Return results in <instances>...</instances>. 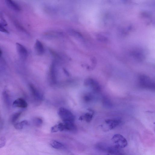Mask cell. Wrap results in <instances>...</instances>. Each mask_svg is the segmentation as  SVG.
<instances>
[{
  "mask_svg": "<svg viewBox=\"0 0 155 155\" xmlns=\"http://www.w3.org/2000/svg\"><path fill=\"white\" fill-rule=\"evenodd\" d=\"M96 147L98 150L108 152L112 155H125L121 149L116 147L114 146L101 143L97 144Z\"/></svg>",
  "mask_w": 155,
  "mask_h": 155,
  "instance_id": "6da1fadb",
  "label": "cell"
},
{
  "mask_svg": "<svg viewBox=\"0 0 155 155\" xmlns=\"http://www.w3.org/2000/svg\"><path fill=\"white\" fill-rule=\"evenodd\" d=\"M114 146L118 148L122 149L125 148L127 145L126 139L121 135L116 134L112 138Z\"/></svg>",
  "mask_w": 155,
  "mask_h": 155,
  "instance_id": "7a4b0ae2",
  "label": "cell"
},
{
  "mask_svg": "<svg viewBox=\"0 0 155 155\" xmlns=\"http://www.w3.org/2000/svg\"><path fill=\"white\" fill-rule=\"evenodd\" d=\"M58 114L64 122H74L75 120V117L73 114L70 111L65 108H60L59 110Z\"/></svg>",
  "mask_w": 155,
  "mask_h": 155,
  "instance_id": "3957f363",
  "label": "cell"
},
{
  "mask_svg": "<svg viewBox=\"0 0 155 155\" xmlns=\"http://www.w3.org/2000/svg\"><path fill=\"white\" fill-rule=\"evenodd\" d=\"M139 81L141 85L143 87L152 88L154 87V84L149 78L146 75H143L140 76Z\"/></svg>",
  "mask_w": 155,
  "mask_h": 155,
  "instance_id": "277c9868",
  "label": "cell"
},
{
  "mask_svg": "<svg viewBox=\"0 0 155 155\" xmlns=\"http://www.w3.org/2000/svg\"><path fill=\"white\" fill-rule=\"evenodd\" d=\"M16 48L20 58L22 60L27 59L28 56V51L25 46L19 43H16Z\"/></svg>",
  "mask_w": 155,
  "mask_h": 155,
  "instance_id": "5b68a950",
  "label": "cell"
},
{
  "mask_svg": "<svg viewBox=\"0 0 155 155\" xmlns=\"http://www.w3.org/2000/svg\"><path fill=\"white\" fill-rule=\"evenodd\" d=\"M108 127V130H111L120 125L121 121L117 119L108 120L105 121Z\"/></svg>",
  "mask_w": 155,
  "mask_h": 155,
  "instance_id": "8992f818",
  "label": "cell"
},
{
  "mask_svg": "<svg viewBox=\"0 0 155 155\" xmlns=\"http://www.w3.org/2000/svg\"><path fill=\"white\" fill-rule=\"evenodd\" d=\"M85 84L86 86L91 87L95 91H99L100 90V87L99 84L92 79L86 80L85 81Z\"/></svg>",
  "mask_w": 155,
  "mask_h": 155,
  "instance_id": "52a82bcc",
  "label": "cell"
},
{
  "mask_svg": "<svg viewBox=\"0 0 155 155\" xmlns=\"http://www.w3.org/2000/svg\"><path fill=\"white\" fill-rule=\"evenodd\" d=\"M13 106L15 107L25 108L27 107L28 104L27 102L24 99L19 98L14 102Z\"/></svg>",
  "mask_w": 155,
  "mask_h": 155,
  "instance_id": "ba28073f",
  "label": "cell"
},
{
  "mask_svg": "<svg viewBox=\"0 0 155 155\" xmlns=\"http://www.w3.org/2000/svg\"><path fill=\"white\" fill-rule=\"evenodd\" d=\"M64 131L66 130L72 133H75L77 131V128L74 122H66L64 123Z\"/></svg>",
  "mask_w": 155,
  "mask_h": 155,
  "instance_id": "9c48e42d",
  "label": "cell"
},
{
  "mask_svg": "<svg viewBox=\"0 0 155 155\" xmlns=\"http://www.w3.org/2000/svg\"><path fill=\"white\" fill-rule=\"evenodd\" d=\"M5 1L7 5L10 9L16 12H19L20 11V7L14 1L11 0H6Z\"/></svg>",
  "mask_w": 155,
  "mask_h": 155,
  "instance_id": "30bf717a",
  "label": "cell"
},
{
  "mask_svg": "<svg viewBox=\"0 0 155 155\" xmlns=\"http://www.w3.org/2000/svg\"><path fill=\"white\" fill-rule=\"evenodd\" d=\"M35 49L38 55H42L44 52V49L42 43L39 41L37 40L35 45Z\"/></svg>",
  "mask_w": 155,
  "mask_h": 155,
  "instance_id": "8fae6325",
  "label": "cell"
},
{
  "mask_svg": "<svg viewBox=\"0 0 155 155\" xmlns=\"http://www.w3.org/2000/svg\"><path fill=\"white\" fill-rule=\"evenodd\" d=\"M50 145L54 148L57 149H62L64 148V146L60 142L56 140L51 141Z\"/></svg>",
  "mask_w": 155,
  "mask_h": 155,
  "instance_id": "7c38bea8",
  "label": "cell"
},
{
  "mask_svg": "<svg viewBox=\"0 0 155 155\" xmlns=\"http://www.w3.org/2000/svg\"><path fill=\"white\" fill-rule=\"evenodd\" d=\"M30 87L32 93L35 98L37 99H41V96L40 93L38 91L34 86L32 84H30Z\"/></svg>",
  "mask_w": 155,
  "mask_h": 155,
  "instance_id": "4fadbf2b",
  "label": "cell"
},
{
  "mask_svg": "<svg viewBox=\"0 0 155 155\" xmlns=\"http://www.w3.org/2000/svg\"><path fill=\"white\" fill-rule=\"evenodd\" d=\"M28 122L27 120H23L20 122L16 123L14 124V127L16 130H21L25 125H28Z\"/></svg>",
  "mask_w": 155,
  "mask_h": 155,
  "instance_id": "5bb4252c",
  "label": "cell"
},
{
  "mask_svg": "<svg viewBox=\"0 0 155 155\" xmlns=\"http://www.w3.org/2000/svg\"><path fill=\"white\" fill-rule=\"evenodd\" d=\"M20 112L16 113L13 114L11 118V122L12 124H14L20 117L21 114Z\"/></svg>",
  "mask_w": 155,
  "mask_h": 155,
  "instance_id": "9a60e30c",
  "label": "cell"
},
{
  "mask_svg": "<svg viewBox=\"0 0 155 155\" xmlns=\"http://www.w3.org/2000/svg\"><path fill=\"white\" fill-rule=\"evenodd\" d=\"M33 122L35 126L40 127L42 124L43 121L41 119L36 118L33 120Z\"/></svg>",
  "mask_w": 155,
  "mask_h": 155,
  "instance_id": "2e32d148",
  "label": "cell"
},
{
  "mask_svg": "<svg viewBox=\"0 0 155 155\" xmlns=\"http://www.w3.org/2000/svg\"><path fill=\"white\" fill-rule=\"evenodd\" d=\"M87 122H89L91 121L93 118V115L87 113L84 116L83 118Z\"/></svg>",
  "mask_w": 155,
  "mask_h": 155,
  "instance_id": "e0dca14e",
  "label": "cell"
},
{
  "mask_svg": "<svg viewBox=\"0 0 155 155\" xmlns=\"http://www.w3.org/2000/svg\"><path fill=\"white\" fill-rule=\"evenodd\" d=\"M6 92H4L3 93V98L5 102L7 105L9 104V100L8 94Z\"/></svg>",
  "mask_w": 155,
  "mask_h": 155,
  "instance_id": "ac0fdd59",
  "label": "cell"
},
{
  "mask_svg": "<svg viewBox=\"0 0 155 155\" xmlns=\"http://www.w3.org/2000/svg\"><path fill=\"white\" fill-rule=\"evenodd\" d=\"M7 140L4 137H0V148L4 147L6 145Z\"/></svg>",
  "mask_w": 155,
  "mask_h": 155,
  "instance_id": "d6986e66",
  "label": "cell"
},
{
  "mask_svg": "<svg viewBox=\"0 0 155 155\" xmlns=\"http://www.w3.org/2000/svg\"><path fill=\"white\" fill-rule=\"evenodd\" d=\"M0 32L7 34L9 33V32L3 26V25L0 24Z\"/></svg>",
  "mask_w": 155,
  "mask_h": 155,
  "instance_id": "ffe728a7",
  "label": "cell"
},
{
  "mask_svg": "<svg viewBox=\"0 0 155 155\" xmlns=\"http://www.w3.org/2000/svg\"><path fill=\"white\" fill-rule=\"evenodd\" d=\"M59 131L57 125H56L51 127V133H55Z\"/></svg>",
  "mask_w": 155,
  "mask_h": 155,
  "instance_id": "44dd1931",
  "label": "cell"
},
{
  "mask_svg": "<svg viewBox=\"0 0 155 155\" xmlns=\"http://www.w3.org/2000/svg\"><path fill=\"white\" fill-rule=\"evenodd\" d=\"M3 53L2 50L0 49V57H1Z\"/></svg>",
  "mask_w": 155,
  "mask_h": 155,
  "instance_id": "7402d4cb",
  "label": "cell"
},
{
  "mask_svg": "<svg viewBox=\"0 0 155 155\" xmlns=\"http://www.w3.org/2000/svg\"><path fill=\"white\" fill-rule=\"evenodd\" d=\"M106 155H109V154H106Z\"/></svg>",
  "mask_w": 155,
  "mask_h": 155,
  "instance_id": "603a6c76",
  "label": "cell"
}]
</instances>
